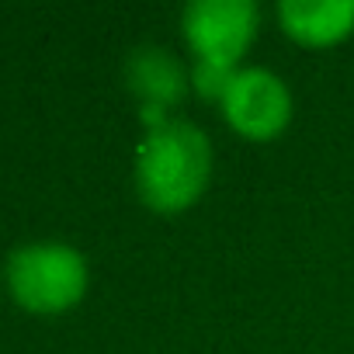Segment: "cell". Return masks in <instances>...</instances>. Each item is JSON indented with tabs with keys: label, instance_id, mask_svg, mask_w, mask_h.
Returning a JSON list of instances; mask_svg holds the SVG:
<instances>
[{
	"label": "cell",
	"instance_id": "cell-1",
	"mask_svg": "<svg viewBox=\"0 0 354 354\" xmlns=\"http://www.w3.org/2000/svg\"><path fill=\"white\" fill-rule=\"evenodd\" d=\"M212 181V142L185 118H167L146 129L136 149V192L163 216L192 209Z\"/></svg>",
	"mask_w": 354,
	"mask_h": 354
},
{
	"label": "cell",
	"instance_id": "cell-2",
	"mask_svg": "<svg viewBox=\"0 0 354 354\" xmlns=\"http://www.w3.org/2000/svg\"><path fill=\"white\" fill-rule=\"evenodd\" d=\"M8 285L28 313L56 316L87 292V261L70 243H25L8 261Z\"/></svg>",
	"mask_w": 354,
	"mask_h": 354
},
{
	"label": "cell",
	"instance_id": "cell-3",
	"mask_svg": "<svg viewBox=\"0 0 354 354\" xmlns=\"http://www.w3.org/2000/svg\"><path fill=\"white\" fill-rule=\"evenodd\" d=\"M181 28L195 53V63L240 70V59L257 39L261 11L250 0H198L185 8Z\"/></svg>",
	"mask_w": 354,
	"mask_h": 354
},
{
	"label": "cell",
	"instance_id": "cell-4",
	"mask_svg": "<svg viewBox=\"0 0 354 354\" xmlns=\"http://www.w3.org/2000/svg\"><path fill=\"white\" fill-rule=\"evenodd\" d=\"M223 115L233 132H240L250 142H271L278 139L292 122V94L285 80L264 66L236 70L226 97Z\"/></svg>",
	"mask_w": 354,
	"mask_h": 354
},
{
	"label": "cell",
	"instance_id": "cell-5",
	"mask_svg": "<svg viewBox=\"0 0 354 354\" xmlns=\"http://www.w3.org/2000/svg\"><path fill=\"white\" fill-rule=\"evenodd\" d=\"M125 80L132 87V94H139L142 111H163L174 108L177 101H185V94L192 91V73L188 66L167 49L146 46L136 49L129 66H125Z\"/></svg>",
	"mask_w": 354,
	"mask_h": 354
},
{
	"label": "cell",
	"instance_id": "cell-6",
	"mask_svg": "<svg viewBox=\"0 0 354 354\" xmlns=\"http://www.w3.org/2000/svg\"><path fill=\"white\" fill-rule=\"evenodd\" d=\"M278 21L292 42L326 49L354 32V0H285Z\"/></svg>",
	"mask_w": 354,
	"mask_h": 354
},
{
	"label": "cell",
	"instance_id": "cell-7",
	"mask_svg": "<svg viewBox=\"0 0 354 354\" xmlns=\"http://www.w3.org/2000/svg\"><path fill=\"white\" fill-rule=\"evenodd\" d=\"M233 77H236V70H230V66L195 63V66H192V91H195L202 101H219V104H223V97H226Z\"/></svg>",
	"mask_w": 354,
	"mask_h": 354
}]
</instances>
